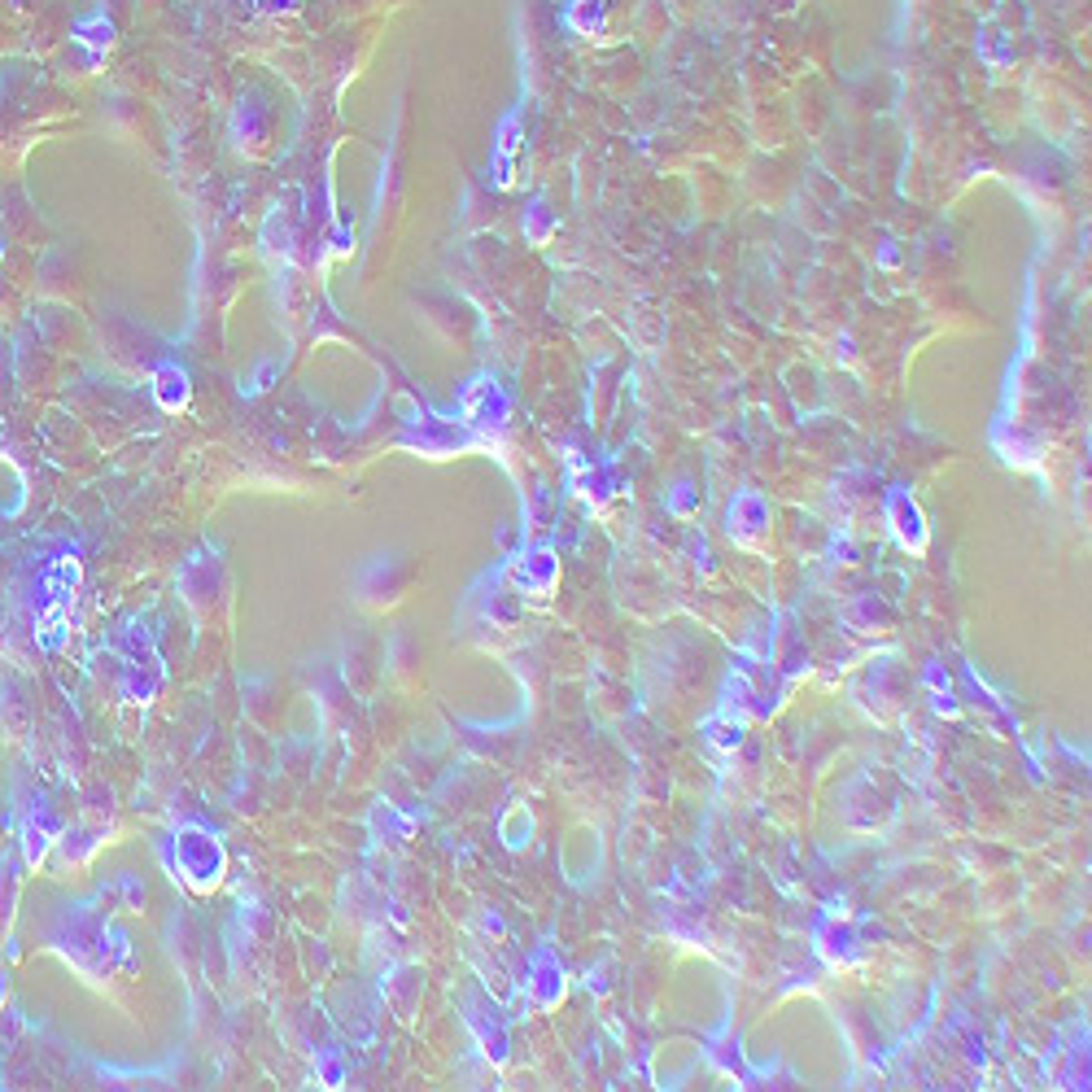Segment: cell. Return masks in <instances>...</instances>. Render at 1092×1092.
<instances>
[{
  "label": "cell",
  "mask_w": 1092,
  "mask_h": 1092,
  "mask_svg": "<svg viewBox=\"0 0 1092 1092\" xmlns=\"http://www.w3.org/2000/svg\"><path fill=\"white\" fill-rule=\"evenodd\" d=\"M219 865H223V857H219L215 839L197 835V830H189V835L179 839V870L189 874L192 887H210L219 878Z\"/></svg>",
  "instance_id": "cell-1"
}]
</instances>
